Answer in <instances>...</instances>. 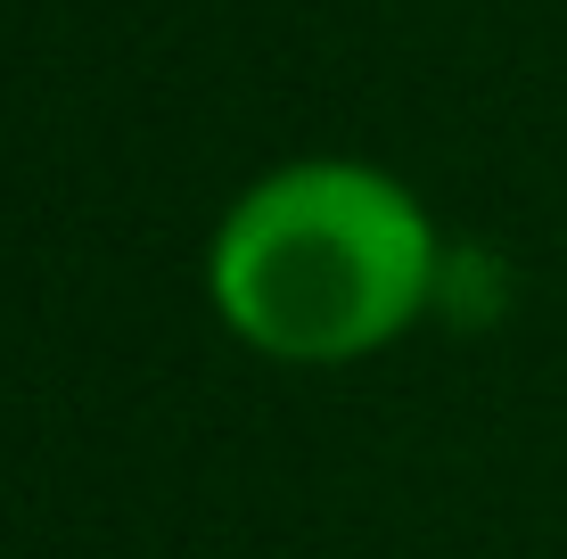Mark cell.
Listing matches in <instances>:
<instances>
[{
  "label": "cell",
  "instance_id": "obj_1",
  "mask_svg": "<svg viewBox=\"0 0 567 559\" xmlns=\"http://www.w3.org/2000/svg\"><path fill=\"white\" fill-rule=\"evenodd\" d=\"M436 222L395 173L305 157L247 189L214 230L206 288L271 362H362L436 297Z\"/></svg>",
  "mask_w": 567,
  "mask_h": 559
}]
</instances>
